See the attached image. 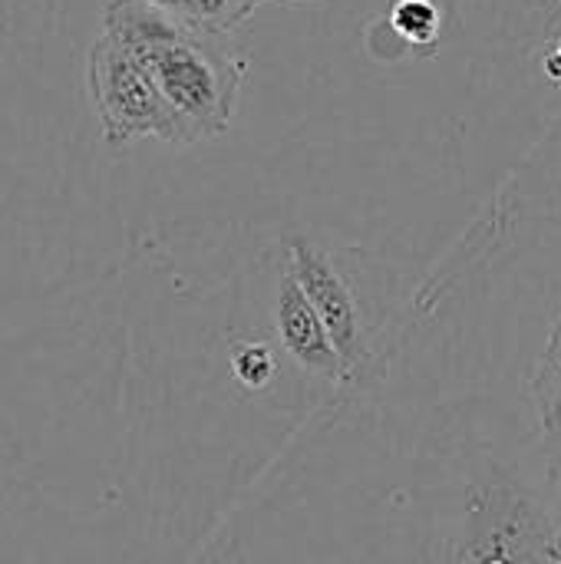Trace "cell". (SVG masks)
<instances>
[{
    "label": "cell",
    "mask_w": 561,
    "mask_h": 564,
    "mask_svg": "<svg viewBox=\"0 0 561 564\" xmlns=\"http://www.w3.org/2000/svg\"><path fill=\"white\" fill-rule=\"evenodd\" d=\"M265 3H274V0H238V7H241V20L248 23V20L255 17V10H261Z\"/></svg>",
    "instance_id": "obj_11"
},
{
    "label": "cell",
    "mask_w": 561,
    "mask_h": 564,
    "mask_svg": "<svg viewBox=\"0 0 561 564\" xmlns=\"http://www.w3.org/2000/svg\"><path fill=\"white\" fill-rule=\"evenodd\" d=\"M231 364H235L238 380H241L245 387H251V390L265 387V383L271 380V373H274V360H271V354H268L261 344H245V347H238L235 357H231Z\"/></svg>",
    "instance_id": "obj_9"
},
{
    "label": "cell",
    "mask_w": 561,
    "mask_h": 564,
    "mask_svg": "<svg viewBox=\"0 0 561 564\" xmlns=\"http://www.w3.org/2000/svg\"><path fill=\"white\" fill-rule=\"evenodd\" d=\"M145 3H152L155 10H162L188 26H202V30L235 33L245 23L238 0H145Z\"/></svg>",
    "instance_id": "obj_8"
},
{
    "label": "cell",
    "mask_w": 561,
    "mask_h": 564,
    "mask_svg": "<svg viewBox=\"0 0 561 564\" xmlns=\"http://www.w3.org/2000/svg\"><path fill=\"white\" fill-rule=\"evenodd\" d=\"M281 254L291 274L298 278L301 291L321 314L341 354L344 377L354 380L367 357V327H364V307H360L354 278L347 271V258L331 251L324 241L311 235H284Z\"/></svg>",
    "instance_id": "obj_4"
},
{
    "label": "cell",
    "mask_w": 561,
    "mask_h": 564,
    "mask_svg": "<svg viewBox=\"0 0 561 564\" xmlns=\"http://www.w3.org/2000/svg\"><path fill=\"white\" fill-rule=\"evenodd\" d=\"M86 93L109 149H126L139 139L195 145L188 126L169 106L149 69L103 30L86 53Z\"/></svg>",
    "instance_id": "obj_3"
},
{
    "label": "cell",
    "mask_w": 561,
    "mask_h": 564,
    "mask_svg": "<svg viewBox=\"0 0 561 564\" xmlns=\"http://www.w3.org/2000/svg\"><path fill=\"white\" fill-rule=\"evenodd\" d=\"M450 564H561V482L546 492L516 463L479 459L463 479Z\"/></svg>",
    "instance_id": "obj_2"
},
{
    "label": "cell",
    "mask_w": 561,
    "mask_h": 564,
    "mask_svg": "<svg viewBox=\"0 0 561 564\" xmlns=\"http://www.w3.org/2000/svg\"><path fill=\"white\" fill-rule=\"evenodd\" d=\"M559 482H561V476H559Z\"/></svg>",
    "instance_id": "obj_12"
},
{
    "label": "cell",
    "mask_w": 561,
    "mask_h": 564,
    "mask_svg": "<svg viewBox=\"0 0 561 564\" xmlns=\"http://www.w3.org/2000/svg\"><path fill=\"white\" fill-rule=\"evenodd\" d=\"M529 397L536 413L539 456L555 476H561V311L552 321L542 354L532 367Z\"/></svg>",
    "instance_id": "obj_6"
},
{
    "label": "cell",
    "mask_w": 561,
    "mask_h": 564,
    "mask_svg": "<svg viewBox=\"0 0 561 564\" xmlns=\"http://www.w3.org/2000/svg\"><path fill=\"white\" fill-rule=\"evenodd\" d=\"M536 3V10L542 13V20H546V33L552 36V33H561V0H532Z\"/></svg>",
    "instance_id": "obj_10"
},
{
    "label": "cell",
    "mask_w": 561,
    "mask_h": 564,
    "mask_svg": "<svg viewBox=\"0 0 561 564\" xmlns=\"http://www.w3.org/2000/svg\"><path fill=\"white\" fill-rule=\"evenodd\" d=\"M390 30L413 50H433L440 43V30H443V10L436 0H393L390 17H387Z\"/></svg>",
    "instance_id": "obj_7"
},
{
    "label": "cell",
    "mask_w": 561,
    "mask_h": 564,
    "mask_svg": "<svg viewBox=\"0 0 561 564\" xmlns=\"http://www.w3.org/2000/svg\"><path fill=\"white\" fill-rule=\"evenodd\" d=\"M103 33L149 69L195 142L225 135L248 73L235 33L188 26L145 0H106Z\"/></svg>",
    "instance_id": "obj_1"
},
{
    "label": "cell",
    "mask_w": 561,
    "mask_h": 564,
    "mask_svg": "<svg viewBox=\"0 0 561 564\" xmlns=\"http://www.w3.org/2000/svg\"><path fill=\"white\" fill-rule=\"evenodd\" d=\"M274 330L278 340L284 347V354H291L308 373L344 383V364L341 354L321 321V314L314 311V304L308 301V294L301 291L298 278L291 274V268L281 261L278 268V281H274Z\"/></svg>",
    "instance_id": "obj_5"
}]
</instances>
